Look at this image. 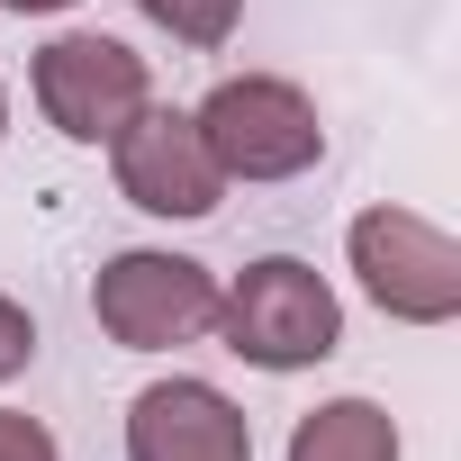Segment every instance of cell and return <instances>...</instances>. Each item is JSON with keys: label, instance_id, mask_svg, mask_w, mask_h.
<instances>
[{"label": "cell", "instance_id": "2", "mask_svg": "<svg viewBox=\"0 0 461 461\" xmlns=\"http://www.w3.org/2000/svg\"><path fill=\"white\" fill-rule=\"evenodd\" d=\"M208 163L226 181H299L317 154H326V127H317V100L281 73H236L217 82L199 109H190Z\"/></svg>", "mask_w": 461, "mask_h": 461}, {"label": "cell", "instance_id": "6", "mask_svg": "<svg viewBox=\"0 0 461 461\" xmlns=\"http://www.w3.org/2000/svg\"><path fill=\"white\" fill-rule=\"evenodd\" d=\"M109 154H118V190H127L145 217H208V208L226 199V172L208 163L190 109H154V100H145V109L109 136Z\"/></svg>", "mask_w": 461, "mask_h": 461}, {"label": "cell", "instance_id": "3", "mask_svg": "<svg viewBox=\"0 0 461 461\" xmlns=\"http://www.w3.org/2000/svg\"><path fill=\"white\" fill-rule=\"evenodd\" d=\"M344 254H353V281H362V299L380 317H398V326H452L461 317V245L443 236L434 217H416V208H362Z\"/></svg>", "mask_w": 461, "mask_h": 461}, {"label": "cell", "instance_id": "4", "mask_svg": "<svg viewBox=\"0 0 461 461\" xmlns=\"http://www.w3.org/2000/svg\"><path fill=\"white\" fill-rule=\"evenodd\" d=\"M91 317L127 353H172L217 326V272L190 254H109L91 281Z\"/></svg>", "mask_w": 461, "mask_h": 461}, {"label": "cell", "instance_id": "5", "mask_svg": "<svg viewBox=\"0 0 461 461\" xmlns=\"http://www.w3.org/2000/svg\"><path fill=\"white\" fill-rule=\"evenodd\" d=\"M145 100H154L145 55L118 46V37H100V28H73V37H55V46L37 55V109H46L73 145H109Z\"/></svg>", "mask_w": 461, "mask_h": 461}, {"label": "cell", "instance_id": "1", "mask_svg": "<svg viewBox=\"0 0 461 461\" xmlns=\"http://www.w3.org/2000/svg\"><path fill=\"white\" fill-rule=\"evenodd\" d=\"M217 326H226V353L254 362V371H308L344 344V308H335L326 272L299 254L245 263L236 290H217Z\"/></svg>", "mask_w": 461, "mask_h": 461}, {"label": "cell", "instance_id": "9", "mask_svg": "<svg viewBox=\"0 0 461 461\" xmlns=\"http://www.w3.org/2000/svg\"><path fill=\"white\" fill-rule=\"evenodd\" d=\"M136 10L163 28V37H181V46H226L236 37V19H245V0H136Z\"/></svg>", "mask_w": 461, "mask_h": 461}, {"label": "cell", "instance_id": "7", "mask_svg": "<svg viewBox=\"0 0 461 461\" xmlns=\"http://www.w3.org/2000/svg\"><path fill=\"white\" fill-rule=\"evenodd\" d=\"M127 461H254V416L208 380H154L127 398Z\"/></svg>", "mask_w": 461, "mask_h": 461}, {"label": "cell", "instance_id": "8", "mask_svg": "<svg viewBox=\"0 0 461 461\" xmlns=\"http://www.w3.org/2000/svg\"><path fill=\"white\" fill-rule=\"evenodd\" d=\"M290 461H398V416L380 398H326L299 416Z\"/></svg>", "mask_w": 461, "mask_h": 461}, {"label": "cell", "instance_id": "12", "mask_svg": "<svg viewBox=\"0 0 461 461\" xmlns=\"http://www.w3.org/2000/svg\"><path fill=\"white\" fill-rule=\"evenodd\" d=\"M10 19H46V10H73V0H0Z\"/></svg>", "mask_w": 461, "mask_h": 461}, {"label": "cell", "instance_id": "10", "mask_svg": "<svg viewBox=\"0 0 461 461\" xmlns=\"http://www.w3.org/2000/svg\"><path fill=\"white\" fill-rule=\"evenodd\" d=\"M28 362H37V317H28L10 290H0V380H19Z\"/></svg>", "mask_w": 461, "mask_h": 461}, {"label": "cell", "instance_id": "11", "mask_svg": "<svg viewBox=\"0 0 461 461\" xmlns=\"http://www.w3.org/2000/svg\"><path fill=\"white\" fill-rule=\"evenodd\" d=\"M0 461H64V452H55V434H46L37 416L0 407Z\"/></svg>", "mask_w": 461, "mask_h": 461}, {"label": "cell", "instance_id": "13", "mask_svg": "<svg viewBox=\"0 0 461 461\" xmlns=\"http://www.w3.org/2000/svg\"><path fill=\"white\" fill-rule=\"evenodd\" d=\"M0 136H10V91H0Z\"/></svg>", "mask_w": 461, "mask_h": 461}]
</instances>
